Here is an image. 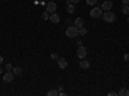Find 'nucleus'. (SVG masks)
I'll use <instances>...</instances> for the list:
<instances>
[{"instance_id": "f3484780", "label": "nucleus", "mask_w": 129, "mask_h": 96, "mask_svg": "<svg viewBox=\"0 0 129 96\" xmlns=\"http://www.w3.org/2000/svg\"><path fill=\"white\" fill-rule=\"evenodd\" d=\"M123 13L124 14H129V5H126V4H123Z\"/></svg>"}, {"instance_id": "4468645a", "label": "nucleus", "mask_w": 129, "mask_h": 96, "mask_svg": "<svg viewBox=\"0 0 129 96\" xmlns=\"http://www.w3.org/2000/svg\"><path fill=\"white\" fill-rule=\"evenodd\" d=\"M117 95L119 96H129V88H121Z\"/></svg>"}, {"instance_id": "423d86ee", "label": "nucleus", "mask_w": 129, "mask_h": 96, "mask_svg": "<svg viewBox=\"0 0 129 96\" xmlns=\"http://www.w3.org/2000/svg\"><path fill=\"white\" fill-rule=\"evenodd\" d=\"M45 6H47V12L50 13V14H52V13H54L56 10H57V4H56L54 2H49V3H47Z\"/></svg>"}, {"instance_id": "20e7f679", "label": "nucleus", "mask_w": 129, "mask_h": 96, "mask_svg": "<svg viewBox=\"0 0 129 96\" xmlns=\"http://www.w3.org/2000/svg\"><path fill=\"white\" fill-rule=\"evenodd\" d=\"M102 14H103V13H102V9H101V8H97V6H95V8H93V9L90 10V17H92V18H101Z\"/></svg>"}, {"instance_id": "bb28decb", "label": "nucleus", "mask_w": 129, "mask_h": 96, "mask_svg": "<svg viewBox=\"0 0 129 96\" xmlns=\"http://www.w3.org/2000/svg\"><path fill=\"white\" fill-rule=\"evenodd\" d=\"M3 60H4V59H3V56L0 55V64H3Z\"/></svg>"}, {"instance_id": "393cba45", "label": "nucleus", "mask_w": 129, "mask_h": 96, "mask_svg": "<svg viewBox=\"0 0 129 96\" xmlns=\"http://www.w3.org/2000/svg\"><path fill=\"white\" fill-rule=\"evenodd\" d=\"M123 4H126V5H129V0H123Z\"/></svg>"}, {"instance_id": "0eeeda50", "label": "nucleus", "mask_w": 129, "mask_h": 96, "mask_svg": "<svg viewBox=\"0 0 129 96\" xmlns=\"http://www.w3.org/2000/svg\"><path fill=\"white\" fill-rule=\"evenodd\" d=\"M66 4H67V8H66V10H67V13L69 14H72V13H75V4H72L70 0H67L66 2Z\"/></svg>"}, {"instance_id": "39448f33", "label": "nucleus", "mask_w": 129, "mask_h": 96, "mask_svg": "<svg viewBox=\"0 0 129 96\" xmlns=\"http://www.w3.org/2000/svg\"><path fill=\"white\" fill-rule=\"evenodd\" d=\"M13 78H14V73H13V70H7V73L3 76V81L7 82V83L12 82Z\"/></svg>"}, {"instance_id": "a211bd4d", "label": "nucleus", "mask_w": 129, "mask_h": 96, "mask_svg": "<svg viewBox=\"0 0 129 96\" xmlns=\"http://www.w3.org/2000/svg\"><path fill=\"white\" fill-rule=\"evenodd\" d=\"M49 17H50V13H48V12H44L41 14V18L44 19V20H47V19H49Z\"/></svg>"}, {"instance_id": "9b49d317", "label": "nucleus", "mask_w": 129, "mask_h": 96, "mask_svg": "<svg viewBox=\"0 0 129 96\" xmlns=\"http://www.w3.org/2000/svg\"><path fill=\"white\" fill-rule=\"evenodd\" d=\"M90 67V63L88 62V60H85V59H81V62H80V68L81 69H88Z\"/></svg>"}, {"instance_id": "f8f14e48", "label": "nucleus", "mask_w": 129, "mask_h": 96, "mask_svg": "<svg viewBox=\"0 0 129 96\" xmlns=\"http://www.w3.org/2000/svg\"><path fill=\"white\" fill-rule=\"evenodd\" d=\"M74 24H75V27H78V28L83 27V26H84V20H83V18H76V19H75V22H74Z\"/></svg>"}, {"instance_id": "dca6fc26", "label": "nucleus", "mask_w": 129, "mask_h": 96, "mask_svg": "<svg viewBox=\"0 0 129 96\" xmlns=\"http://www.w3.org/2000/svg\"><path fill=\"white\" fill-rule=\"evenodd\" d=\"M78 30H79V36H85V35H87V32H88L87 28H85L84 26L80 27V28H78Z\"/></svg>"}, {"instance_id": "b1692460", "label": "nucleus", "mask_w": 129, "mask_h": 96, "mask_svg": "<svg viewBox=\"0 0 129 96\" xmlns=\"http://www.w3.org/2000/svg\"><path fill=\"white\" fill-rule=\"evenodd\" d=\"M109 96H117L116 92H109Z\"/></svg>"}, {"instance_id": "6ab92c4d", "label": "nucleus", "mask_w": 129, "mask_h": 96, "mask_svg": "<svg viewBox=\"0 0 129 96\" xmlns=\"http://www.w3.org/2000/svg\"><path fill=\"white\" fill-rule=\"evenodd\" d=\"M59 56H58V54H57V52H52V54H50V59H53V60H57Z\"/></svg>"}, {"instance_id": "6e6552de", "label": "nucleus", "mask_w": 129, "mask_h": 96, "mask_svg": "<svg viewBox=\"0 0 129 96\" xmlns=\"http://www.w3.org/2000/svg\"><path fill=\"white\" fill-rule=\"evenodd\" d=\"M49 19H50V20H52V22H53V23H54V24H57V23H59V20H61V18H59V16H58V14H56V12L50 14V17H49Z\"/></svg>"}, {"instance_id": "a878e982", "label": "nucleus", "mask_w": 129, "mask_h": 96, "mask_svg": "<svg viewBox=\"0 0 129 96\" xmlns=\"http://www.w3.org/2000/svg\"><path fill=\"white\" fill-rule=\"evenodd\" d=\"M76 45H78V46H80V45H83V44H81V41H80V40H79V41L76 42Z\"/></svg>"}, {"instance_id": "1a4fd4ad", "label": "nucleus", "mask_w": 129, "mask_h": 96, "mask_svg": "<svg viewBox=\"0 0 129 96\" xmlns=\"http://www.w3.org/2000/svg\"><path fill=\"white\" fill-rule=\"evenodd\" d=\"M57 60H58V67L61 69H64V68L67 67V60L64 59V58H58Z\"/></svg>"}, {"instance_id": "f257e3e1", "label": "nucleus", "mask_w": 129, "mask_h": 96, "mask_svg": "<svg viewBox=\"0 0 129 96\" xmlns=\"http://www.w3.org/2000/svg\"><path fill=\"white\" fill-rule=\"evenodd\" d=\"M102 18H103L105 22H107V23H112V22H115V19H116V14L112 13L111 10H106V12L102 14Z\"/></svg>"}, {"instance_id": "ddd939ff", "label": "nucleus", "mask_w": 129, "mask_h": 96, "mask_svg": "<svg viewBox=\"0 0 129 96\" xmlns=\"http://www.w3.org/2000/svg\"><path fill=\"white\" fill-rule=\"evenodd\" d=\"M13 73H14V76H22V68L21 67H14L13 68Z\"/></svg>"}, {"instance_id": "7ed1b4c3", "label": "nucleus", "mask_w": 129, "mask_h": 96, "mask_svg": "<svg viewBox=\"0 0 129 96\" xmlns=\"http://www.w3.org/2000/svg\"><path fill=\"white\" fill-rule=\"evenodd\" d=\"M87 54H88V51H87V48L85 46H83V45H80V46H78V50H76V55L80 58V59H85V56H87Z\"/></svg>"}, {"instance_id": "c85d7f7f", "label": "nucleus", "mask_w": 129, "mask_h": 96, "mask_svg": "<svg viewBox=\"0 0 129 96\" xmlns=\"http://www.w3.org/2000/svg\"><path fill=\"white\" fill-rule=\"evenodd\" d=\"M128 23H129V18H128Z\"/></svg>"}, {"instance_id": "9d476101", "label": "nucleus", "mask_w": 129, "mask_h": 96, "mask_svg": "<svg viewBox=\"0 0 129 96\" xmlns=\"http://www.w3.org/2000/svg\"><path fill=\"white\" fill-rule=\"evenodd\" d=\"M111 8H112V3L111 2H103L102 3V5H101V9L102 10H111Z\"/></svg>"}, {"instance_id": "412c9836", "label": "nucleus", "mask_w": 129, "mask_h": 96, "mask_svg": "<svg viewBox=\"0 0 129 96\" xmlns=\"http://www.w3.org/2000/svg\"><path fill=\"white\" fill-rule=\"evenodd\" d=\"M5 70H13V66H12V64H7V66H5Z\"/></svg>"}, {"instance_id": "2eb2a0df", "label": "nucleus", "mask_w": 129, "mask_h": 96, "mask_svg": "<svg viewBox=\"0 0 129 96\" xmlns=\"http://www.w3.org/2000/svg\"><path fill=\"white\" fill-rule=\"evenodd\" d=\"M59 92H58V90H54V88H52V90H49L48 92H47V96H57Z\"/></svg>"}, {"instance_id": "cd10ccee", "label": "nucleus", "mask_w": 129, "mask_h": 96, "mask_svg": "<svg viewBox=\"0 0 129 96\" xmlns=\"http://www.w3.org/2000/svg\"><path fill=\"white\" fill-rule=\"evenodd\" d=\"M3 73V69H2V67H0V74H2Z\"/></svg>"}, {"instance_id": "f03ea898", "label": "nucleus", "mask_w": 129, "mask_h": 96, "mask_svg": "<svg viewBox=\"0 0 129 96\" xmlns=\"http://www.w3.org/2000/svg\"><path fill=\"white\" fill-rule=\"evenodd\" d=\"M66 36L70 37V38L79 36V30H78V27H75V26H70V27H67V30H66Z\"/></svg>"}, {"instance_id": "4be33fe9", "label": "nucleus", "mask_w": 129, "mask_h": 96, "mask_svg": "<svg viewBox=\"0 0 129 96\" xmlns=\"http://www.w3.org/2000/svg\"><path fill=\"white\" fill-rule=\"evenodd\" d=\"M124 60H125V62L129 60V54H124Z\"/></svg>"}, {"instance_id": "aec40b11", "label": "nucleus", "mask_w": 129, "mask_h": 96, "mask_svg": "<svg viewBox=\"0 0 129 96\" xmlns=\"http://www.w3.org/2000/svg\"><path fill=\"white\" fill-rule=\"evenodd\" d=\"M97 2H98V0H87V4L88 5H95Z\"/></svg>"}, {"instance_id": "5701e85b", "label": "nucleus", "mask_w": 129, "mask_h": 96, "mask_svg": "<svg viewBox=\"0 0 129 96\" xmlns=\"http://www.w3.org/2000/svg\"><path fill=\"white\" fill-rule=\"evenodd\" d=\"M70 2H71L72 4H78V3L80 2V0H70Z\"/></svg>"}]
</instances>
